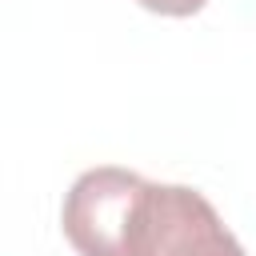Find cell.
Wrapping results in <instances>:
<instances>
[{
  "mask_svg": "<svg viewBox=\"0 0 256 256\" xmlns=\"http://www.w3.org/2000/svg\"><path fill=\"white\" fill-rule=\"evenodd\" d=\"M140 8H148V12H160V16H192V12H200L208 0H136Z\"/></svg>",
  "mask_w": 256,
  "mask_h": 256,
  "instance_id": "3957f363",
  "label": "cell"
},
{
  "mask_svg": "<svg viewBox=\"0 0 256 256\" xmlns=\"http://www.w3.org/2000/svg\"><path fill=\"white\" fill-rule=\"evenodd\" d=\"M144 184V176L116 164L88 168L84 176H76L60 212L68 244L80 256H128Z\"/></svg>",
  "mask_w": 256,
  "mask_h": 256,
  "instance_id": "7a4b0ae2",
  "label": "cell"
},
{
  "mask_svg": "<svg viewBox=\"0 0 256 256\" xmlns=\"http://www.w3.org/2000/svg\"><path fill=\"white\" fill-rule=\"evenodd\" d=\"M128 256H244V248L196 188L148 180Z\"/></svg>",
  "mask_w": 256,
  "mask_h": 256,
  "instance_id": "6da1fadb",
  "label": "cell"
}]
</instances>
